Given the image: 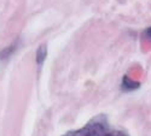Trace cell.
<instances>
[{"label":"cell","instance_id":"6da1fadb","mask_svg":"<svg viewBox=\"0 0 151 136\" xmlns=\"http://www.w3.org/2000/svg\"><path fill=\"white\" fill-rule=\"evenodd\" d=\"M63 136H129L126 131L112 128L105 115H98L88 123L78 129L71 130Z\"/></svg>","mask_w":151,"mask_h":136},{"label":"cell","instance_id":"7a4b0ae2","mask_svg":"<svg viewBox=\"0 0 151 136\" xmlns=\"http://www.w3.org/2000/svg\"><path fill=\"white\" fill-rule=\"evenodd\" d=\"M17 43H18V42L15 41L11 46H9V47H6L5 49H3V51L0 52V59H1V60L7 59L11 54H14V52L16 51V48H17Z\"/></svg>","mask_w":151,"mask_h":136},{"label":"cell","instance_id":"3957f363","mask_svg":"<svg viewBox=\"0 0 151 136\" xmlns=\"http://www.w3.org/2000/svg\"><path fill=\"white\" fill-rule=\"evenodd\" d=\"M46 56H47V48L45 45H41L36 51V63L39 65H41L44 63Z\"/></svg>","mask_w":151,"mask_h":136},{"label":"cell","instance_id":"277c9868","mask_svg":"<svg viewBox=\"0 0 151 136\" xmlns=\"http://www.w3.org/2000/svg\"><path fill=\"white\" fill-rule=\"evenodd\" d=\"M146 35L149 36V38H151V28H149V29L146 30Z\"/></svg>","mask_w":151,"mask_h":136}]
</instances>
